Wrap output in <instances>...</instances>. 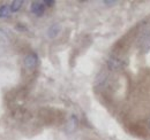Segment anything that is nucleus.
I'll return each mask as SVG.
<instances>
[{
  "mask_svg": "<svg viewBox=\"0 0 150 140\" xmlns=\"http://www.w3.org/2000/svg\"><path fill=\"white\" fill-rule=\"evenodd\" d=\"M38 64V56L35 53H30L24 57V66L28 69H34Z\"/></svg>",
  "mask_w": 150,
  "mask_h": 140,
  "instance_id": "1",
  "label": "nucleus"
},
{
  "mask_svg": "<svg viewBox=\"0 0 150 140\" xmlns=\"http://www.w3.org/2000/svg\"><path fill=\"white\" fill-rule=\"evenodd\" d=\"M30 10L36 16H42L44 14V10H45V5L43 1H34L30 6Z\"/></svg>",
  "mask_w": 150,
  "mask_h": 140,
  "instance_id": "2",
  "label": "nucleus"
},
{
  "mask_svg": "<svg viewBox=\"0 0 150 140\" xmlns=\"http://www.w3.org/2000/svg\"><path fill=\"white\" fill-rule=\"evenodd\" d=\"M60 24H58V23H54V24H52L50 28H49V30H47V37L49 38H56L57 36L59 35V32H60Z\"/></svg>",
  "mask_w": 150,
  "mask_h": 140,
  "instance_id": "3",
  "label": "nucleus"
},
{
  "mask_svg": "<svg viewBox=\"0 0 150 140\" xmlns=\"http://www.w3.org/2000/svg\"><path fill=\"white\" fill-rule=\"evenodd\" d=\"M108 64H109V67H110L111 69L115 70V69H119V68L122 66V62H121L120 60L115 59V57H110L109 61H108Z\"/></svg>",
  "mask_w": 150,
  "mask_h": 140,
  "instance_id": "4",
  "label": "nucleus"
},
{
  "mask_svg": "<svg viewBox=\"0 0 150 140\" xmlns=\"http://www.w3.org/2000/svg\"><path fill=\"white\" fill-rule=\"evenodd\" d=\"M77 127V118L76 116H71V120L68 121V124H67V131L68 132H73L75 129Z\"/></svg>",
  "mask_w": 150,
  "mask_h": 140,
  "instance_id": "5",
  "label": "nucleus"
},
{
  "mask_svg": "<svg viewBox=\"0 0 150 140\" xmlns=\"http://www.w3.org/2000/svg\"><path fill=\"white\" fill-rule=\"evenodd\" d=\"M11 8L9 6H6V5H2L0 6V18H6L11 15Z\"/></svg>",
  "mask_w": 150,
  "mask_h": 140,
  "instance_id": "6",
  "label": "nucleus"
},
{
  "mask_svg": "<svg viewBox=\"0 0 150 140\" xmlns=\"http://www.w3.org/2000/svg\"><path fill=\"white\" fill-rule=\"evenodd\" d=\"M22 5H23V1H22V0H15V1H13V2L11 4V6H9L11 12H13V13L18 12L20 8L22 7Z\"/></svg>",
  "mask_w": 150,
  "mask_h": 140,
  "instance_id": "7",
  "label": "nucleus"
},
{
  "mask_svg": "<svg viewBox=\"0 0 150 140\" xmlns=\"http://www.w3.org/2000/svg\"><path fill=\"white\" fill-rule=\"evenodd\" d=\"M141 43L143 44V47L144 48H150V34L144 36L143 39L141 40Z\"/></svg>",
  "mask_w": 150,
  "mask_h": 140,
  "instance_id": "8",
  "label": "nucleus"
},
{
  "mask_svg": "<svg viewBox=\"0 0 150 140\" xmlns=\"http://www.w3.org/2000/svg\"><path fill=\"white\" fill-rule=\"evenodd\" d=\"M43 2H44V5H46V6H53V5L56 4V1H53V0H44Z\"/></svg>",
  "mask_w": 150,
  "mask_h": 140,
  "instance_id": "9",
  "label": "nucleus"
},
{
  "mask_svg": "<svg viewBox=\"0 0 150 140\" xmlns=\"http://www.w3.org/2000/svg\"><path fill=\"white\" fill-rule=\"evenodd\" d=\"M104 4H106V5H109V6H112V5H115V4H117V1H104Z\"/></svg>",
  "mask_w": 150,
  "mask_h": 140,
  "instance_id": "10",
  "label": "nucleus"
},
{
  "mask_svg": "<svg viewBox=\"0 0 150 140\" xmlns=\"http://www.w3.org/2000/svg\"><path fill=\"white\" fill-rule=\"evenodd\" d=\"M148 125H149V127H150V120H149V122H148Z\"/></svg>",
  "mask_w": 150,
  "mask_h": 140,
  "instance_id": "11",
  "label": "nucleus"
}]
</instances>
